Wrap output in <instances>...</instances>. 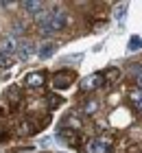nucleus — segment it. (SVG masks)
Returning a JSON list of instances; mask_svg holds the SVG:
<instances>
[{"mask_svg":"<svg viewBox=\"0 0 142 153\" xmlns=\"http://www.w3.org/2000/svg\"><path fill=\"white\" fill-rule=\"evenodd\" d=\"M85 151L88 153H112V140L109 138H92V140L85 144Z\"/></svg>","mask_w":142,"mask_h":153,"instance_id":"nucleus-1","label":"nucleus"},{"mask_svg":"<svg viewBox=\"0 0 142 153\" xmlns=\"http://www.w3.org/2000/svg\"><path fill=\"white\" fill-rule=\"evenodd\" d=\"M72 81H74V72H70V70H57L51 79L55 90H66Z\"/></svg>","mask_w":142,"mask_h":153,"instance_id":"nucleus-2","label":"nucleus"},{"mask_svg":"<svg viewBox=\"0 0 142 153\" xmlns=\"http://www.w3.org/2000/svg\"><path fill=\"white\" fill-rule=\"evenodd\" d=\"M70 22V18H68V13L63 11V9H57L51 13V33H57V31H63L68 26Z\"/></svg>","mask_w":142,"mask_h":153,"instance_id":"nucleus-3","label":"nucleus"},{"mask_svg":"<svg viewBox=\"0 0 142 153\" xmlns=\"http://www.w3.org/2000/svg\"><path fill=\"white\" fill-rule=\"evenodd\" d=\"M103 83H105L103 74H101V72H94V74L85 76V79L81 81V90H83V92H94V90H98Z\"/></svg>","mask_w":142,"mask_h":153,"instance_id":"nucleus-4","label":"nucleus"},{"mask_svg":"<svg viewBox=\"0 0 142 153\" xmlns=\"http://www.w3.org/2000/svg\"><path fill=\"white\" fill-rule=\"evenodd\" d=\"M44 74L42 72H28L26 74V79H24V85L26 88H31V90H37V88H42L44 85Z\"/></svg>","mask_w":142,"mask_h":153,"instance_id":"nucleus-5","label":"nucleus"},{"mask_svg":"<svg viewBox=\"0 0 142 153\" xmlns=\"http://www.w3.org/2000/svg\"><path fill=\"white\" fill-rule=\"evenodd\" d=\"M35 46L31 44V42H18V48H16V57L18 59H28L33 55Z\"/></svg>","mask_w":142,"mask_h":153,"instance_id":"nucleus-6","label":"nucleus"},{"mask_svg":"<svg viewBox=\"0 0 142 153\" xmlns=\"http://www.w3.org/2000/svg\"><path fill=\"white\" fill-rule=\"evenodd\" d=\"M20 7H22L28 16H37L42 9H46V4H44V2H37V0H24Z\"/></svg>","mask_w":142,"mask_h":153,"instance_id":"nucleus-7","label":"nucleus"},{"mask_svg":"<svg viewBox=\"0 0 142 153\" xmlns=\"http://www.w3.org/2000/svg\"><path fill=\"white\" fill-rule=\"evenodd\" d=\"M16 48H18V42H16V37H4L2 42H0V53H4V55L16 53Z\"/></svg>","mask_w":142,"mask_h":153,"instance_id":"nucleus-8","label":"nucleus"},{"mask_svg":"<svg viewBox=\"0 0 142 153\" xmlns=\"http://www.w3.org/2000/svg\"><path fill=\"white\" fill-rule=\"evenodd\" d=\"M55 44H53V42H46V44H42L39 46V57L42 59H48V57H53V53H55Z\"/></svg>","mask_w":142,"mask_h":153,"instance_id":"nucleus-9","label":"nucleus"},{"mask_svg":"<svg viewBox=\"0 0 142 153\" xmlns=\"http://www.w3.org/2000/svg\"><path fill=\"white\" fill-rule=\"evenodd\" d=\"M96 109H98V101H96V99H90V101L83 103V114H85V116H92Z\"/></svg>","mask_w":142,"mask_h":153,"instance_id":"nucleus-10","label":"nucleus"},{"mask_svg":"<svg viewBox=\"0 0 142 153\" xmlns=\"http://www.w3.org/2000/svg\"><path fill=\"white\" fill-rule=\"evenodd\" d=\"M129 99H131L133 105L140 109V107H142V90H140V88H133V90H131V94H129Z\"/></svg>","mask_w":142,"mask_h":153,"instance_id":"nucleus-11","label":"nucleus"},{"mask_svg":"<svg viewBox=\"0 0 142 153\" xmlns=\"http://www.w3.org/2000/svg\"><path fill=\"white\" fill-rule=\"evenodd\" d=\"M11 64H13V57H11V55H4V53H0V68L4 70V68H9Z\"/></svg>","mask_w":142,"mask_h":153,"instance_id":"nucleus-12","label":"nucleus"},{"mask_svg":"<svg viewBox=\"0 0 142 153\" xmlns=\"http://www.w3.org/2000/svg\"><path fill=\"white\" fill-rule=\"evenodd\" d=\"M125 11H127V2L114 7V16H116V18H123V13H125Z\"/></svg>","mask_w":142,"mask_h":153,"instance_id":"nucleus-13","label":"nucleus"},{"mask_svg":"<svg viewBox=\"0 0 142 153\" xmlns=\"http://www.w3.org/2000/svg\"><path fill=\"white\" fill-rule=\"evenodd\" d=\"M68 127H72V129H81V120L77 116H70L68 118Z\"/></svg>","mask_w":142,"mask_h":153,"instance_id":"nucleus-14","label":"nucleus"},{"mask_svg":"<svg viewBox=\"0 0 142 153\" xmlns=\"http://www.w3.org/2000/svg\"><path fill=\"white\" fill-rule=\"evenodd\" d=\"M136 85H138V88L142 90V68H140V70L136 72Z\"/></svg>","mask_w":142,"mask_h":153,"instance_id":"nucleus-15","label":"nucleus"},{"mask_svg":"<svg viewBox=\"0 0 142 153\" xmlns=\"http://www.w3.org/2000/svg\"><path fill=\"white\" fill-rule=\"evenodd\" d=\"M136 46H138V48L142 46V39H138V37H133V39H131V44H129V48L133 51V48H136Z\"/></svg>","mask_w":142,"mask_h":153,"instance_id":"nucleus-16","label":"nucleus"}]
</instances>
